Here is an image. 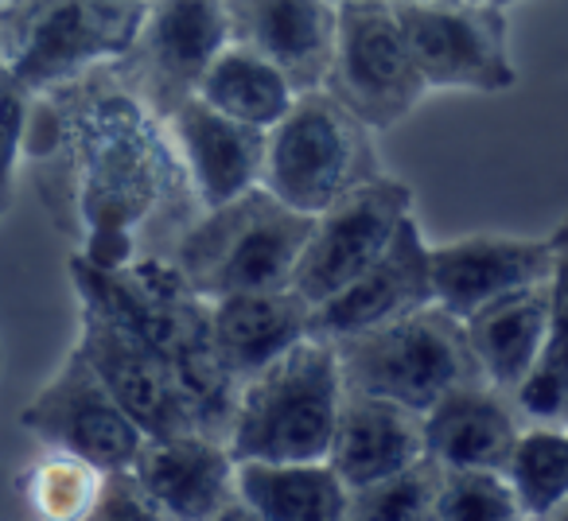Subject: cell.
Returning <instances> with one entry per match:
<instances>
[{
  "instance_id": "6da1fadb",
  "label": "cell",
  "mask_w": 568,
  "mask_h": 521,
  "mask_svg": "<svg viewBox=\"0 0 568 521\" xmlns=\"http://www.w3.org/2000/svg\"><path fill=\"white\" fill-rule=\"evenodd\" d=\"M24 156L43 203L94 269L172 257L203 214L168 125L113 74H82L36 98Z\"/></svg>"
},
{
  "instance_id": "7a4b0ae2",
  "label": "cell",
  "mask_w": 568,
  "mask_h": 521,
  "mask_svg": "<svg viewBox=\"0 0 568 521\" xmlns=\"http://www.w3.org/2000/svg\"><path fill=\"white\" fill-rule=\"evenodd\" d=\"M71 285L79 308L113 319L152 347L191 394L206 436L226 440L237 389L219 370L211 343V300L187 285L172 257H136L121 269H94L71 257Z\"/></svg>"
},
{
  "instance_id": "3957f363",
  "label": "cell",
  "mask_w": 568,
  "mask_h": 521,
  "mask_svg": "<svg viewBox=\"0 0 568 521\" xmlns=\"http://www.w3.org/2000/svg\"><path fill=\"white\" fill-rule=\"evenodd\" d=\"M335 347L320 335L245 381L230 412L226 448L234 463H320L332 451L343 409Z\"/></svg>"
},
{
  "instance_id": "277c9868",
  "label": "cell",
  "mask_w": 568,
  "mask_h": 521,
  "mask_svg": "<svg viewBox=\"0 0 568 521\" xmlns=\"http://www.w3.org/2000/svg\"><path fill=\"white\" fill-rule=\"evenodd\" d=\"M312 218L284 206L265 187L203 211L175 242L172 260L203 300L237 293H276L293 285Z\"/></svg>"
},
{
  "instance_id": "5b68a950",
  "label": "cell",
  "mask_w": 568,
  "mask_h": 521,
  "mask_svg": "<svg viewBox=\"0 0 568 521\" xmlns=\"http://www.w3.org/2000/svg\"><path fill=\"white\" fill-rule=\"evenodd\" d=\"M378 175L374 133L324 86L296 94L288 113L268 129L261 187L308 218Z\"/></svg>"
},
{
  "instance_id": "8992f818",
  "label": "cell",
  "mask_w": 568,
  "mask_h": 521,
  "mask_svg": "<svg viewBox=\"0 0 568 521\" xmlns=\"http://www.w3.org/2000/svg\"><path fill=\"white\" fill-rule=\"evenodd\" d=\"M144 4L0 0V67L36 98L110 67L133 48Z\"/></svg>"
},
{
  "instance_id": "52a82bcc",
  "label": "cell",
  "mask_w": 568,
  "mask_h": 521,
  "mask_svg": "<svg viewBox=\"0 0 568 521\" xmlns=\"http://www.w3.org/2000/svg\"><path fill=\"white\" fill-rule=\"evenodd\" d=\"M332 347L347 394L386 397L420 417L456 386L483 381L464 319L436 304L394 324L335 339Z\"/></svg>"
},
{
  "instance_id": "ba28073f",
  "label": "cell",
  "mask_w": 568,
  "mask_h": 521,
  "mask_svg": "<svg viewBox=\"0 0 568 521\" xmlns=\"http://www.w3.org/2000/svg\"><path fill=\"white\" fill-rule=\"evenodd\" d=\"M324 90L371 133H386L417 110L428 86L397 24L394 0L339 4Z\"/></svg>"
},
{
  "instance_id": "9c48e42d",
  "label": "cell",
  "mask_w": 568,
  "mask_h": 521,
  "mask_svg": "<svg viewBox=\"0 0 568 521\" xmlns=\"http://www.w3.org/2000/svg\"><path fill=\"white\" fill-rule=\"evenodd\" d=\"M226 43L222 0H149L133 48L110 67L160 121H168L199 94V82Z\"/></svg>"
},
{
  "instance_id": "30bf717a",
  "label": "cell",
  "mask_w": 568,
  "mask_h": 521,
  "mask_svg": "<svg viewBox=\"0 0 568 521\" xmlns=\"http://www.w3.org/2000/svg\"><path fill=\"white\" fill-rule=\"evenodd\" d=\"M394 12L428 90L503 94L518 82L506 12L487 0H394Z\"/></svg>"
},
{
  "instance_id": "8fae6325",
  "label": "cell",
  "mask_w": 568,
  "mask_h": 521,
  "mask_svg": "<svg viewBox=\"0 0 568 521\" xmlns=\"http://www.w3.org/2000/svg\"><path fill=\"white\" fill-rule=\"evenodd\" d=\"M405 218H413V191L402 180L382 172L378 180L355 187L312 218V234L288 288L312 308L335 300L394 245Z\"/></svg>"
},
{
  "instance_id": "7c38bea8",
  "label": "cell",
  "mask_w": 568,
  "mask_h": 521,
  "mask_svg": "<svg viewBox=\"0 0 568 521\" xmlns=\"http://www.w3.org/2000/svg\"><path fill=\"white\" fill-rule=\"evenodd\" d=\"M20 425L51 451H67L87 463L102 467L105 474L133 471L144 448V432L129 420V412L113 401L94 366L82 358L79 347L67 350L63 366L51 381L24 405Z\"/></svg>"
},
{
  "instance_id": "4fadbf2b",
  "label": "cell",
  "mask_w": 568,
  "mask_h": 521,
  "mask_svg": "<svg viewBox=\"0 0 568 521\" xmlns=\"http://www.w3.org/2000/svg\"><path fill=\"white\" fill-rule=\"evenodd\" d=\"M102 386L113 394V401L129 412L144 440H164V436L203 432L199 409L191 394L183 389L180 374L164 362L152 347H144L136 335L118 327L113 319L98 316L90 308H79V343Z\"/></svg>"
},
{
  "instance_id": "5bb4252c",
  "label": "cell",
  "mask_w": 568,
  "mask_h": 521,
  "mask_svg": "<svg viewBox=\"0 0 568 521\" xmlns=\"http://www.w3.org/2000/svg\"><path fill=\"white\" fill-rule=\"evenodd\" d=\"M433 245L425 242L417 218H405L394 245L374 260L371 269L343 288L335 300L312 308V335L335 343L371 327L394 324L433 304Z\"/></svg>"
},
{
  "instance_id": "9a60e30c",
  "label": "cell",
  "mask_w": 568,
  "mask_h": 521,
  "mask_svg": "<svg viewBox=\"0 0 568 521\" xmlns=\"http://www.w3.org/2000/svg\"><path fill=\"white\" fill-rule=\"evenodd\" d=\"M433 260V304L448 316L467 319L487 304L549 280V237L479 234L428 249Z\"/></svg>"
},
{
  "instance_id": "2e32d148",
  "label": "cell",
  "mask_w": 568,
  "mask_h": 521,
  "mask_svg": "<svg viewBox=\"0 0 568 521\" xmlns=\"http://www.w3.org/2000/svg\"><path fill=\"white\" fill-rule=\"evenodd\" d=\"M230 43L257 51L293 82L296 94L320 90L335 51L332 0H222Z\"/></svg>"
},
{
  "instance_id": "e0dca14e",
  "label": "cell",
  "mask_w": 568,
  "mask_h": 521,
  "mask_svg": "<svg viewBox=\"0 0 568 521\" xmlns=\"http://www.w3.org/2000/svg\"><path fill=\"white\" fill-rule=\"evenodd\" d=\"M129 474L168 521H214L237 498L234 456L206 432L144 440Z\"/></svg>"
},
{
  "instance_id": "ac0fdd59",
  "label": "cell",
  "mask_w": 568,
  "mask_h": 521,
  "mask_svg": "<svg viewBox=\"0 0 568 521\" xmlns=\"http://www.w3.org/2000/svg\"><path fill=\"white\" fill-rule=\"evenodd\" d=\"M164 125L203 211H214V206L261 187L268 141L265 129L242 125L199 98L183 102Z\"/></svg>"
},
{
  "instance_id": "d6986e66",
  "label": "cell",
  "mask_w": 568,
  "mask_h": 521,
  "mask_svg": "<svg viewBox=\"0 0 568 521\" xmlns=\"http://www.w3.org/2000/svg\"><path fill=\"white\" fill-rule=\"evenodd\" d=\"M312 335V304L293 288L276 293H237L211 304V343L219 370L234 389L257 378L265 366Z\"/></svg>"
},
{
  "instance_id": "ffe728a7",
  "label": "cell",
  "mask_w": 568,
  "mask_h": 521,
  "mask_svg": "<svg viewBox=\"0 0 568 521\" xmlns=\"http://www.w3.org/2000/svg\"><path fill=\"white\" fill-rule=\"evenodd\" d=\"M425 456L440 471H506L521 420L510 397L487 381H467L425 412Z\"/></svg>"
},
{
  "instance_id": "44dd1931",
  "label": "cell",
  "mask_w": 568,
  "mask_h": 521,
  "mask_svg": "<svg viewBox=\"0 0 568 521\" xmlns=\"http://www.w3.org/2000/svg\"><path fill=\"white\" fill-rule=\"evenodd\" d=\"M420 459H425V420H420V412L386 401V397L343 394L327 463L347 482V490L394 479Z\"/></svg>"
},
{
  "instance_id": "7402d4cb",
  "label": "cell",
  "mask_w": 568,
  "mask_h": 521,
  "mask_svg": "<svg viewBox=\"0 0 568 521\" xmlns=\"http://www.w3.org/2000/svg\"><path fill=\"white\" fill-rule=\"evenodd\" d=\"M479 378L510 397L534 370L545 339H549V288H518L503 300L487 304L464 319Z\"/></svg>"
},
{
  "instance_id": "603a6c76",
  "label": "cell",
  "mask_w": 568,
  "mask_h": 521,
  "mask_svg": "<svg viewBox=\"0 0 568 521\" xmlns=\"http://www.w3.org/2000/svg\"><path fill=\"white\" fill-rule=\"evenodd\" d=\"M237 498L261 521H347L351 490L320 463H237Z\"/></svg>"
},
{
  "instance_id": "cb8c5ba5",
  "label": "cell",
  "mask_w": 568,
  "mask_h": 521,
  "mask_svg": "<svg viewBox=\"0 0 568 521\" xmlns=\"http://www.w3.org/2000/svg\"><path fill=\"white\" fill-rule=\"evenodd\" d=\"M195 98L211 105V110L242 121V125L265 129L268 133L288 113L296 90L257 51L242 48V43H226L219 51V59L211 63V71L203 74Z\"/></svg>"
},
{
  "instance_id": "d4e9b609",
  "label": "cell",
  "mask_w": 568,
  "mask_h": 521,
  "mask_svg": "<svg viewBox=\"0 0 568 521\" xmlns=\"http://www.w3.org/2000/svg\"><path fill=\"white\" fill-rule=\"evenodd\" d=\"M110 474L67 451H43L28 471H20V498L32 521H87L105 494Z\"/></svg>"
},
{
  "instance_id": "484cf974",
  "label": "cell",
  "mask_w": 568,
  "mask_h": 521,
  "mask_svg": "<svg viewBox=\"0 0 568 521\" xmlns=\"http://www.w3.org/2000/svg\"><path fill=\"white\" fill-rule=\"evenodd\" d=\"M514 494L529 521H541L568 498V428H521L506 463Z\"/></svg>"
},
{
  "instance_id": "4316f807",
  "label": "cell",
  "mask_w": 568,
  "mask_h": 521,
  "mask_svg": "<svg viewBox=\"0 0 568 521\" xmlns=\"http://www.w3.org/2000/svg\"><path fill=\"white\" fill-rule=\"evenodd\" d=\"M433 521H529L503 471H440Z\"/></svg>"
},
{
  "instance_id": "83f0119b",
  "label": "cell",
  "mask_w": 568,
  "mask_h": 521,
  "mask_svg": "<svg viewBox=\"0 0 568 521\" xmlns=\"http://www.w3.org/2000/svg\"><path fill=\"white\" fill-rule=\"evenodd\" d=\"M436 487H440V467L425 456L394 479L351 490L347 521H433Z\"/></svg>"
},
{
  "instance_id": "f1b7e54d",
  "label": "cell",
  "mask_w": 568,
  "mask_h": 521,
  "mask_svg": "<svg viewBox=\"0 0 568 521\" xmlns=\"http://www.w3.org/2000/svg\"><path fill=\"white\" fill-rule=\"evenodd\" d=\"M510 405L526 428H568V339H545L534 370L510 394Z\"/></svg>"
},
{
  "instance_id": "f546056e",
  "label": "cell",
  "mask_w": 568,
  "mask_h": 521,
  "mask_svg": "<svg viewBox=\"0 0 568 521\" xmlns=\"http://www.w3.org/2000/svg\"><path fill=\"white\" fill-rule=\"evenodd\" d=\"M32 105H36L32 90H24L4 67H0V214L9 211L12 191H17Z\"/></svg>"
},
{
  "instance_id": "4dcf8cb0",
  "label": "cell",
  "mask_w": 568,
  "mask_h": 521,
  "mask_svg": "<svg viewBox=\"0 0 568 521\" xmlns=\"http://www.w3.org/2000/svg\"><path fill=\"white\" fill-rule=\"evenodd\" d=\"M87 521H168V518L156 510V502L136 487L133 474L121 471V474H110L102 502H98V510L90 513Z\"/></svg>"
},
{
  "instance_id": "1f68e13d",
  "label": "cell",
  "mask_w": 568,
  "mask_h": 521,
  "mask_svg": "<svg viewBox=\"0 0 568 521\" xmlns=\"http://www.w3.org/2000/svg\"><path fill=\"white\" fill-rule=\"evenodd\" d=\"M549 335L568 339V214L560 218V226L549 237Z\"/></svg>"
},
{
  "instance_id": "d6a6232c",
  "label": "cell",
  "mask_w": 568,
  "mask_h": 521,
  "mask_svg": "<svg viewBox=\"0 0 568 521\" xmlns=\"http://www.w3.org/2000/svg\"><path fill=\"white\" fill-rule=\"evenodd\" d=\"M214 521H261V518H257V513L250 510V505L242 502V498H234V502H230L226 510H222V513H219V518H214Z\"/></svg>"
},
{
  "instance_id": "836d02e7",
  "label": "cell",
  "mask_w": 568,
  "mask_h": 521,
  "mask_svg": "<svg viewBox=\"0 0 568 521\" xmlns=\"http://www.w3.org/2000/svg\"><path fill=\"white\" fill-rule=\"evenodd\" d=\"M541 521H568V498H565V502H557V505H552V510L545 513Z\"/></svg>"
},
{
  "instance_id": "e575fe53",
  "label": "cell",
  "mask_w": 568,
  "mask_h": 521,
  "mask_svg": "<svg viewBox=\"0 0 568 521\" xmlns=\"http://www.w3.org/2000/svg\"><path fill=\"white\" fill-rule=\"evenodd\" d=\"M487 4H490V9H498V12H506L510 4H518V0H487Z\"/></svg>"
},
{
  "instance_id": "d590c367",
  "label": "cell",
  "mask_w": 568,
  "mask_h": 521,
  "mask_svg": "<svg viewBox=\"0 0 568 521\" xmlns=\"http://www.w3.org/2000/svg\"><path fill=\"white\" fill-rule=\"evenodd\" d=\"M105 4H149V0H105Z\"/></svg>"
},
{
  "instance_id": "8d00e7d4",
  "label": "cell",
  "mask_w": 568,
  "mask_h": 521,
  "mask_svg": "<svg viewBox=\"0 0 568 521\" xmlns=\"http://www.w3.org/2000/svg\"><path fill=\"white\" fill-rule=\"evenodd\" d=\"M332 4H335V9H339V4H358V0H332Z\"/></svg>"
}]
</instances>
